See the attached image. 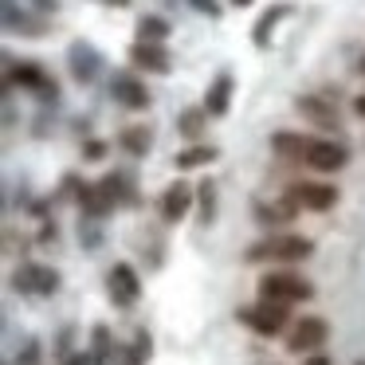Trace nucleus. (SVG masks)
<instances>
[{"label": "nucleus", "instance_id": "12", "mask_svg": "<svg viewBox=\"0 0 365 365\" xmlns=\"http://www.w3.org/2000/svg\"><path fill=\"white\" fill-rule=\"evenodd\" d=\"M346 161H349L346 145L330 142V138H314V145L307 153V169H314V173H338V169H346Z\"/></svg>", "mask_w": 365, "mask_h": 365}, {"label": "nucleus", "instance_id": "21", "mask_svg": "<svg viewBox=\"0 0 365 365\" xmlns=\"http://www.w3.org/2000/svg\"><path fill=\"white\" fill-rule=\"evenodd\" d=\"M114 357H118V346H114L110 330H106V326H95V330H91V361L114 365Z\"/></svg>", "mask_w": 365, "mask_h": 365}, {"label": "nucleus", "instance_id": "30", "mask_svg": "<svg viewBox=\"0 0 365 365\" xmlns=\"http://www.w3.org/2000/svg\"><path fill=\"white\" fill-rule=\"evenodd\" d=\"M67 365H95V361H91V354H83V349H79V354L67 357Z\"/></svg>", "mask_w": 365, "mask_h": 365}, {"label": "nucleus", "instance_id": "17", "mask_svg": "<svg viewBox=\"0 0 365 365\" xmlns=\"http://www.w3.org/2000/svg\"><path fill=\"white\" fill-rule=\"evenodd\" d=\"M232 91H236V75L232 71H220L212 83H208V91H205V110H208V118H224L228 114V106H232Z\"/></svg>", "mask_w": 365, "mask_h": 365}, {"label": "nucleus", "instance_id": "20", "mask_svg": "<svg viewBox=\"0 0 365 365\" xmlns=\"http://www.w3.org/2000/svg\"><path fill=\"white\" fill-rule=\"evenodd\" d=\"M205 126H208V110H205V106H189V110L177 114V134L189 138L192 145H197L200 134H205Z\"/></svg>", "mask_w": 365, "mask_h": 365}, {"label": "nucleus", "instance_id": "22", "mask_svg": "<svg viewBox=\"0 0 365 365\" xmlns=\"http://www.w3.org/2000/svg\"><path fill=\"white\" fill-rule=\"evenodd\" d=\"M118 145L130 153V158H145V153H150V145H153L150 126H126L118 134Z\"/></svg>", "mask_w": 365, "mask_h": 365}, {"label": "nucleus", "instance_id": "26", "mask_svg": "<svg viewBox=\"0 0 365 365\" xmlns=\"http://www.w3.org/2000/svg\"><path fill=\"white\" fill-rule=\"evenodd\" d=\"M150 354H153V338H150L145 330H138L134 341H130V349H126V361H122V365H145V361H150Z\"/></svg>", "mask_w": 365, "mask_h": 365}, {"label": "nucleus", "instance_id": "34", "mask_svg": "<svg viewBox=\"0 0 365 365\" xmlns=\"http://www.w3.org/2000/svg\"><path fill=\"white\" fill-rule=\"evenodd\" d=\"M307 365H330V361H326V357H310Z\"/></svg>", "mask_w": 365, "mask_h": 365}, {"label": "nucleus", "instance_id": "2", "mask_svg": "<svg viewBox=\"0 0 365 365\" xmlns=\"http://www.w3.org/2000/svg\"><path fill=\"white\" fill-rule=\"evenodd\" d=\"M314 294V287L307 283L294 271H267L259 279V299L263 302H279V307H291V302H307Z\"/></svg>", "mask_w": 365, "mask_h": 365}, {"label": "nucleus", "instance_id": "24", "mask_svg": "<svg viewBox=\"0 0 365 365\" xmlns=\"http://www.w3.org/2000/svg\"><path fill=\"white\" fill-rule=\"evenodd\" d=\"M216 158H220V150H216V145L197 142V145H189V150L177 153L173 165H177V169H200V165H208V161H216Z\"/></svg>", "mask_w": 365, "mask_h": 365}, {"label": "nucleus", "instance_id": "25", "mask_svg": "<svg viewBox=\"0 0 365 365\" xmlns=\"http://www.w3.org/2000/svg\"><path fill=\"white\" fill-rule=\"evenodd\" d=\"M197 208H200V224L216 220V185L208 181V177L197 185Z\"/></svg>", "mask_w": 365, "mask_h": 365}, {"label": "nucleus", "instance_id": "5", "mask_svg": "<svg viewBox=\"0 0 365 365\" xmlns=\"http://www.w3.org/2000/svg\"><path fill=\"white\" fill-rule=\"evenodd\" d=\"M326 338H330L326 318L307 314V318H299V322L287 330V349H291V354H314V349L326 346Z\"/></svg>", "mask_w": 365, "mask_h": 365}, {"label": "nucleus", "instance_id": "19", "mask_svg": "<svg viewBox=\"0 0 365 365\" xmlns=\"http://www.w3.org/2000/svg\"><path fill=\"white\" fill-rule=\"evenodd\" d=\"M4 28H9V32H24V36H32V40H40V36L48 32V24L28 16L16 0H4Z\"/></svg>", "mask_w": 365, "mask_h": 365}, {"label": "nucleus", "instance_id": "9", "mask_svg": "<svg viewBox=\"0 0 365 365\" xmlns=\"http://www.w3.org/2000/svg\"><path fill=\"white\" fill-rule=\"evenodd\" d=\"M106 291H110V302L114 307H134L138 299H142V279H138V271L130 267V263H114L110 275H106Z\"/></svg>", "mask_w": 365, "mask_h": 365}, {"label": "nucleus", "instance_id": "1", "mask_svg": "<svg viewBox=\"0 0 365 365\" xmlns=\"http://www.w3.org/2000/svg\"><path fill=\"white\" fill-rule=\"evenodd\" d=\"M314 252L307 236H294V232H271V236L255 240L252 247L244 252L247 263H299Z\"/></svg>", "mask_w": 365, "mask_h": 365}, {"label": "nucleus", "instance_id": "28", "mask_svg": "<svg viewBox=\"0 0 365 365\" xmlns=\"http://www.w3.org/2000/svg\"><path fill=\"white\" fill-rule=\"evenodd\" d=\"M103 153H106V142H87V145H83V158H87V161H98Z\"/></svg>", "mask_w": 365, "mask_h": 365}, {"label": "nucleus", "instance_id": "10", "mask_svg": "<svg viewBox=\"0 0 365 365\" xmlns=\"http://www.w3.org/2000/svg\"><path fill=\"white\" fill-rule=\"evenodd\" d=\"M287 197L294 200L299 208H307V212H326V208L338 205V189L326 181H299L287 189Z\"/></svg>", "mask_w": 365, "mask_h": 365}, {"label": "nucleus", "instance_id": "4", "mask_svg": "<svg viewBox=\"0 0 365 365\" xmlns=\"http://www.w3.org/2000/svg\"><path fill=\"white\" fill-rule=\"evenodd\" d=\"M236 318L247 326L252 334H259V338H275V334L287 330V307H279V302H252V307H240Z\"/></svg>", "mask_w": 365, "mask_h": 365}, {"label": "nucleus", "instance_id": "31", "mask_svg": "<svg viewBox=\"0 0 365 365\" xmlns=\"http://www.w3.org/2000/svg\"><path fill=\"white\" fill-rule=\"evenodd\" d=\"M354 110H357V114H361V118H365V95H357V98H354Z\"/></svg>", "mask_w": 365, "mask_h": 365}, {"label": "nucleus", "instance_id": "15", "mask_svg": "<svg viewBox=\"0 0 365 365\" xmlns=\"http://www.w3.org/2000/svg\"><path fill=\"white\" fill-rule=\"evenodd\" d=\"M67 63H71V79L75 83H95L98 79V67H103V56H98L91 43H83V40H75L71 48H67Z\"/></svg>", "mask_w": 365, "mask_h": 365}, {"label": "nucleus", "instance_id": "29", "mask_svg": "<svg viewBox=\"0 0 365 365\" xmlns=\"http://www.w3.org/2000/svg\"><path fill=\"white\" fill-rule=\"evenodd\" d=\"M59 0H36V12H43V16H56Z\"/></svg>", "mask_w": 365, "mask_h": 365}, {"label": "nucleus", "instance_id": "32", "mask_svg": "<svg viewBox=\"0 0 365 365\" xmlns=\"http://www.w3.org/2000/svg\"><path fill=\"white\" fill-rule=\"evenodd\" d=\"M103 4H110V9H130V0H103Z\"/></svg>", "mask_w": 365, "mask_h": 365}, {"label": "nucleus", "instance_id": "13", "mask_svg": "<svg viewBox=\"0 0 365 365\" xmlns=\"http://www.w3.org/2000/svg\"><path fill=\"white\" fill-rule=\"evenodd\" d=\"M192 200H197V189L189 181H173L165 192H161V220L165 224H181L189 216Z\"/></svg>", "mask_w": 365, "mask_h": 365}, {"label": "nucleus", "instance_id": "6", "mask_svg": "<svg viewBox=\"0 0 365 365\" xmlns=\"http://www.w3.org/2000/svg\"><path fill=\"white\" fill-rule=\"evenodd\" d=\"M110 98L118 106H126V110H150V103H153L150 87H145L134 71H114L110 75Z\"/></svg>", "mask_w": 365, "mask_h": 365}, {"label": "nucleus", "instance_id": "16", "mask_svg": "<svg viewBox=\"0 0 365 365\" xmlns=\"http://www.w3.org/2000/svg\"><path fill=\"white\" fill-rule=\"evenodd\" d=\"M287 16H294V4L291 0H275V4H271L267 12H263L259 20H255V28H252V43L259 51H267L271 48V36H275V28L283 24Z\"/></svg>", "mask_w": 365, "mask_h": 365}, {"label": "nucleus", "instance_id": "14", "mask_svg": "<svg viewBox=\"0 0 365 365\" xmlns=\"http://www.w3.org/2000/svg\"><path fill=\"white\" fill-rule=\"evenodd\" d=\"M294 110H299L307 122H314V130H341V118H338V110H334L330 98L299 95V98H294Z\"/></svg>", "mask_w": 365, "mask_h": 365}, {"label": "nucleus", "instance_id": "23", "mask_svg": "<svg viewBox=\"0 0 365 365\" xmlns=\"http://www.w3.org/2000/svg\"><path fill=\"white\" fill-rule=\"evenodd\" d=\"M134 32H138V40L142 43H165L169 36H173V28H169V20H161V16H138V24H134Z\"/></svg>", "mask_w": 365, "mask_h": 365}, {"label": "nucleus", "instance_id": "3", "mask_svg": "<svg viewBox=\"0 0 365 365\" xmlns=\"http://www.w3.org/2000/svg\"><path fill=\"white\" fill-rule=\"evenodd\" d=\"M4 79H9V87H24V91H36V95L43 98V103H56L59 98V83L51 79L48 71H43L40 63H32V59H9V71H4Z\"/></svg>", "mask_w": 365, "mask_h": 365}, {"label": "nucleus", "instance_id": "27", "mask_svg": "<svg viewBox=\"0 0 365 365\" xmlns=\"http://www.w3.org/2000/svg\"><path fill=\"white\" fill-rule=\"evenodd\" d=\"M189 4L200 12V16H208V20H220V16H224V4H220V0H189Z\"/></svg>", "mask_w": 365, "mask_h": 365}, {"label": "nucleus", "instance_id": "8", "mask_svg": "<svg viewBox=\"0 0 365 365\" xmlns=\"http://www.w3.org/2000/svg\"><path fill=\"white\" fill-rule=\"evenodd\" d=\"M130 67H138V71H150V75H169L173 71V51H169V43H142L134 40L126 51Z\"/></svg>", "mask_w": 365, "mask_h": 365}, {"label": "nucleus", "instance_id": "18", "mask_svg": "<svg viewBox=\"0 0 365 365\" xmlns=\"http://www.w3.org/2000/svg\"><path fill=\"white\" fill-rule=\"evenodd\" d=\"M252 212H255V220H259L263 228H271V224H291L294 216H299V205H294V200L283 192V197L271 200V205H267V200H255Z\"/></svg>", "mask_w": 365, "mask_h": 365}, {"label": "nucleus", "instance_id": "33", "mask_svg": "<svg viewBox=\"0 0 365 365\" xmlns=\"http://www.w3.org/2000/svg\"><path fill=\"white\" fill-rule=\"evenodd\" d=\"M232 9H247V4H255V0H228Z\"/></svg>", "mask_w": 365, "mask_h": 365}, {"label": "nucleus", "instance_id": "7", "mask_svg": "<svg viewBox=\"0 0 365 365\" xmlns=\"http://www.w3.org/2000/svg\"><path fill=\"white\" fill-rule=\"evenodd\" d=\"M12 287L20 294H56L59 291V271L43 267V263H20L16 275H12Z\"/></svg>", "mask_w": 365, "mask_h": 365}, {"label": "nucleus", "instance_id": "35", "mask_svg": "<svg viewBox=\"0 0 365 365\" xmlns=\"http://www.w3.org/2000/svg\"><path fill=\"white\" fill-rule=\"evenodd\" d=\"M357 67H361V75H365V56H361V63H357Z\"/></svg>", "mask_w": 365, "mask_h": 365}, {"label": "nucleus", "instance_id": "11", "mask_svg": "<svg viewBox=\"0 0 365 365\" xmlns=\"http://www.w3.org/2000/svg\"><path fill=\"white\" fill-rule=\"evenodd\" d=\"M314 145V134H299V130H279L271 134V153L287 165H307V153Z\"/></svg>", "mask_w": 365, "mask_h": 365}]
</instances>
